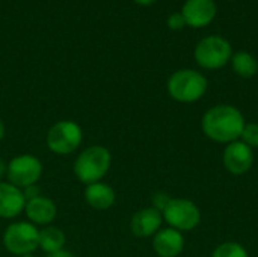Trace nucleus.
I'll return each mask as SVG.
<instances>
[{
  "label": "nucleus",
  "instance_id": "1",
  "mask_svg": "<svg viewBox=\"0 0 258 257\" xmlns=\"http://www.w3.org/2000/svg\"><path fill=\"white\" fill-rule=\"evenodd\" d=\"M246 121L243 114L233 105H216L201 120L203 133L218 144H230L240 139Z\"/></svg>",
  "mask_w": 258,
  "mask_h": 257
},
{
  "label": "nucleus",
  "instance_id": "2",
  "mask_svg": "<svg viewBox=\"0 0 258 257\" xmlns=\"http://www.w3.org/2000/svg\"><path fill=\"white\" fill-rule=\"evenodd\" d=\"M112 165V155L103 145H89L86 147L74 161V174L85 183H97L109 173Z\"/></svg>",
  "mask_w": 258,
  "mask_h": 257
},
{
  "label": "nucleus",
  "instance_id": "3",
  "mask_svg": "<svg viewBox=\"0 0 258 257\" xmlns=\"http://www.w3.org/2000/svg\"><path fill=\"white\" fill-rule=\"evenodd\" d=\"M209 82L197 70H178L168 80V92L178 103H195L207 92Z\"/></svg>",
  "mask_w": 258,
  "mask_h": 257
},
{
  "label": "nucleus",
  "instance_id": "4",
  "mask_svg": "<svg viewBox=\"0 0 258 257\" xmlns=\"http://www.w3.org/2000/svg\"><path fill=\"white\" fill-rule=\"evenodd\" d=\"M3 245L11 254L18 257L33 254V251L39 248V230L35 224L27 221L11 223L5 229Z\"/></svg>",
  "mask_w": 258,
  "mask_h": 257
},
{
  "label": "nucleus",
  "instance_id": "5",
  "mask_svg": "<svg viewBox=\"0 0 258 257\" xmlns=\"http://www.w3.org/2000/svg\"><path fill=\"white\" fill-rule=\"evenodd\" d=\"M83 141L82 127L71 120H60L54 123L45 136V142L50 151L54 155L67 156L76 151Z\"/></svg>",
  "mask_w": 258,
  "mask_h": 257
},
{
  "label": "nucleus",
  "instance_id": "6",
  "mask_svg": "<svg viewBox=\"0 0 258 257\" xmlns=\"http://www.w3.org/2000/svg\"><path fill=\"white\" fill-rule=\"evenodd\" d=\"M195 61L201 68L206 70H219L227 65L233 56L231 44L218 35L203 38L194 52Z\"/></svg>",
  "mask_w": 258,
  "mask_h": 257
},
{
  "label": "nucleus",
  "instance_id": "7",
  "mask_svg": "<svg viewBox=\"0 0 258 257\" xmlns=\"http://www.w3.org/2000/svg\"><path fill=\"white\" fill-rule=\"evenodd\" d=\"M163 221L178 230V232H192L201 223V211L200 208L187 198H171L168 206L162 212Z\"/></svg>",
  "mask_w": 258,
  "mask_h": 257
},
{
  "label": "nucleus",
  "instance_id": "8",
  "mask_svg": "<svg viewBox=\"0 0 258 257\" xmlns=\"http://www.w3.org/2000/svg\"><path fill=\"white\" fill-rule=\"evenodd\" d=\"M42 176V162L29 153L18 155L8 162V182L20 189H26L38 183Z\"/></svg>",
  "mask_w": 258,
  "mask_h": 257
},
{
  "label": "nucleus",
  "instance_id": "9",
  "mask_svg": "<svg viewBox=\"0 0 258 257\" xmlns=\"http://www.w3.org/2000/svg\"><path fill=\"white\" fill-rule=\"evenodd\" d=\"M222 164L225 170L233 176L246 174L254 165V150L245 142L234 141L227 144L222 153Z\"/></svg>",
  "mask_w": 258,
  "mask_h": 257
},
{
  "label": "nucleus",
  "instance_id": "10",
  "mask_svg": "<svg viewBox=\"0 0 258 257\" xmlns=\"http://www.w3.org/2000/svg\"><path fill=\"white\" fill-rule=\"evenodd\" d=\"M163 224V215L157 209L144 208L138 211L130 220V230L136 238H151L154 236Z\"/></svg>",
  "mask_w": 258,
  "mask_h": 257
},
{
  "label": "nucleus",
  "instance_id": "11",
  "mask_svg": "<svg viewBox=\"0 0 258 257\" xmlns=\"http://www.w3.org/2000/svg\"><path fill=\"white\" fill-rule=\"evenodd\" d=\"M181 14L186 24L192 27H206L216 15V3L215 0H186Z\"/></svg>",
  "mask_w": 258,
  "mask_h": 257
},
{
  "label": "nucleus",
  "instance_id": "12",
  "mask_svg": "<svg viewBox=\"0 0 258 257\" xmlns=\"http://www.w3.org/2000/svg\"><path fill=\"white\" fill-rule=\"evenodd\" d=\"M26 208V197L23 189L9 182H0V218H17Z\"/></svg>",
  "mask_w": 258,
  "mask_h": 257
},
{
  "label": "nucleus",
  "instance_id": "13",
  "mask_svg": "<svg viewBox=\"0 0 258 257\" xmlns=\"http://www.w3.org/2000/svg\"><path fill=\"white\" fill-rule=\"evenodd\" d=\"M153 250L159 257H178L184 250V236L172 227L160 229L153 236Z\"/></svg>",
  "mask_w": 258,
  "mask_h": 257
},
{
  "label": "nucleus",
  "instance_id": "14",
  "mask_svg": "<svg viewBox=\"0 0 258 257\" xmlns=\"http://www.w3.org/2000/svg\"><path fill=\"white\" fill-rule=\"evenodd\" d=\"M24 214L29 223L35 226H47L54 221L57 215V208L51 198L44 195H36L26 201Z\"/></svg>",
  "mask_w": 258,
  "mask_h": 257
},
{
  "label": "nucleus",
  "instance_id": "15",
  "mask_svg": "<svg viewBox=\"0 0 258 257\" xmlns=\"http://www.w3.org/2000/svg\"><path fill=\"white\" fill-rule=\"evenodd\" d=\"M85 200L95 211H109L116 201V194L113 188L109 186L107 183L97 182V183L86 185Z\"/></svg>",
  "mask_w": 258,
  "mask_h": 257
},
{
  "label": "nucleus",
  "instance_id": "16",
  "mask_svg": "<svg viewBox=\"0 0 258 257\" xmlns=\"http://www.w3.org/2000/svg\"><path fill=\"white\" fill-rule=\"evenodd\" d=\"M65 242H67L65 233L54 226H48L39 230V248L47 254L63 250Z\"/></svg>",
  "mask_w": 258,
  "mask_h": 257
},
{
  "label": "nucleus",
  "instance_id": "17",
  "mask_svg": "<svg viewBox=\"0 0 258 257\" xmlns=\"http://www.w3.org/2000/svg\"><path fill=\"white\" fill-rule=\"evenodd\" d=\"M230 61L234 73L243 79H251L258 73V61L248 52L233 53Z\"/></svg>",
  "mask_w": 258,
  "mask_h": 257
},
{
  "label": "nucleus",
  "instance_id": "18",
  "mask_svg": "<svg viewBox=\"0 0 258 257\" xmlns=\"http://www.w3.org/2000/svg\"><path fill=\"white\" fill-rule=\"evenodd\" d=\"M212 257H249V254H248V250L242 244L234 242V241H227V242L219 244L213 250Z\"/></svg>",
  "mask_w": 258,
  "mask_h": 257
},
{
  "label": "nucleus",
  "instance_id": "19",
  "mask_svg": "<svg viewBox=\"0 0 258 257\" xmlns=\"http://www.w3.org/2000/svg\"><path fill=\"white\" fill-rule=\"evenodd\" d=\"M240 141L245 142L252 150L258 148V123H246L245 124L242 135H240Z\"/></svg>",
  "mask_w": 258,
  "mask_h": 257
},
{
  "label": "nucleus",
  "instance_id": "20",
  "mask_svg": "<svg viewBox=\"0 0 258 257\" xmlns=\"http://www.w3.org/2000/svg\"><path fill=\"white\" fill-rule=\"evenodd\" d=\"M171 195L168 192H163V191H159L153 195L151 198V203H153V208L157 209L159 212H163V209L168 206V203L171 201Z\"/></svg>",
  "mask_w": 258,
  "mask_h": 257
},
{
  "label": "nucleus",
  "instance_id": "21",
  "mask_svg": "<svg viewBox=\"0 0 258 257\" xmlns=\"http://www.w3.org/2000/svg\"><path fill=\"white\" fill-rule=\"evenodd\" d=\"M168 26L172 29V30H180L186 26V21H184V17L181 12H174L168 17Z\"/></svg>",
  "mask_w": 258,
  "mask_h": 257
},
{
  "label": "nucleus",
  "instance_id": "22",
  "mask_svg": "<svg viewBox=\"0 0 258 257\" xmlns=\"http://www.w3.org/2000/svg\"><path fill=\"white\" fill-rule=\"evenodd\" d=\"M45 257H76L73 253H70L68 250H60V251H56V253H50V254H47Z\"/></svg>",
  "mask_w": 258,
  "mask_h": 257
},
{
  "label": "nucleus",
  "instance_id": "23",
  "mask_svg": "<svg viewBox=\"0 0 258 257\" xmlns=\"http://www.w3.org/2000/svg\"><path fill=\"white\" fill-rule=\"evenodd\" d=\"M6 171H8V164L0 158V182H2V179L6 176Z\"/></svg>",
  "mask_w": 258,
  "mask_h": 257
},
{
  "label": "nucleus",
  "instance_id": "24",
  "mask_svg": "<svg viewBox=\"0 0 258 257\" xmlns=\"http://www.w3.org/2000/svg\"><path fill=\"white\" fill-rule=\"evenodd\" d=\"M138 5H142V6H148V5H153L156 0H135Z\"/></svg>",
  "mask_w": 258,
  "mask_h": 257
},
{
  "label": "nucleus",
  "instance_id": "25",
  "mask_svg": "<svg viewBox=\"0 0 258 257\" xmlns=\"http://www.w3.org/2000/svg\"><path fill=\"white\" fill-rule=\"evenodd\" d=\"M5 132H6V129H5V123H3V120L0 118V141L5 138Z\"/></svg>",
  "mask_w": 258,
  "mask_h": 257
},
{
  "label": "nucleus",
  "instance_id": "26",
  "mask_svg": "<svg viewBox=\"0 0 258 257\" xmlns=\"http://www.w3.org/2000/svg\"><path fill=\"white\" fill-rule=\"evenodd\" d=\"M20 257H35L33 254H24V256H20Z\"/></svg>",
  "mask_w": 258,
  "mask_h": 257
}]
</instances>
